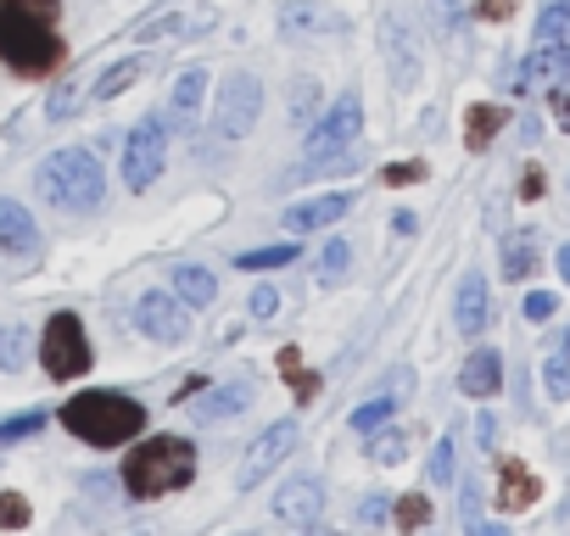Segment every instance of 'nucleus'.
Segmentation results:
<instances>
[{
	"instance_id": "obj_1",
	"label": "nucleus",
	"mask_w": 570,
	"mask_h": 536,
	"mask_svg": "<svg viewBox=\"0 0 570 536\" xmlns=\"http://www.w3.org/2000/svg\"><path fill=\"white\" fill-rule=\"evenodd\" d=\"M62 425L79 441H90V447H124L129 436H140L146 408L129 403V397H118V391H85V397H73L62 408Z\"/></svg>"
},
{
	"instance_id": "obj_2",
	"label": "nucleus",
	"mask_w": 570,
	"mask_h": 536,
	"mask_svg": "<svg viewBox=\"0 0 570 536\" xmlns=\"http://www.w3.org/2000/svg\"><path fill=\"white\" fill-rule=\"evenodd\" d=\"M190 480H196V447L179 441V436H151L124 464V486L135 497H168V492H179Z\"/></svg>"
},
{
	"instance_id": "obj_3",
	"label": "nucleus",
	"mask_w": 570,
	"mask_h": 536,
	"mask_svg": "<svg viewBox=\"0 0 570 536\" xmlns=\"http://www.w3.org/2000/svg\"><path fill=\"white\" fill-rule=\"evenodd\" d=\"M0 62H7L12 73H23V79H46V73L62 68V40L40 18L0 7Z\"/></svg>"
},
{
	"instance_id": "obj_4",
	"label": "nucleus",
	"mask_w": 570,
	"mask_h": 536,
	"mask_svg": "<svg viewBox=\"0 0 570 536\" xmlns=\"http://www.w3.org/2000/svg\"><path fill=\"white\" fill-rule=\"evenodd\" d=\"M40 190L62 212H96L101 196H107V173H101V162L90 151H57L40 168Z\"/></svg>"
},
{
	"instance_id": "obj_5",
	"label": "nucleus",
	"mask_w": 570,
	"mask_h": 536,
	"mask_svg": "<svg viewBox=\"0 0 570 536\" xmlns=\"http://www.w3.org/2000/svg\"><path fill=\"white\" fill-rule=\"evenodd\" d=\"M358 129H364V101L342 96L308 135V168H347V157L358 146Z\"/></svg>"
},
{
	"instance_id": "obj_6",
	"label": "nucleus",
	"mask_w": 570,
	"mask_h": 536,
	"mask_svg": "<svg viewBox=\"0 0 570 536\" xmlns=\"http://www.w3.org/2000/svg\"><path fill=\"white\" fill-rule=\"evenodd\" d=\"M40 358H46V375L51 380H79L90 369V341H85V325L79 314H57L40 336Z\"/></svg>"
},
{
	"instance_id": "obj_7",
	"label": "nucleus",
	"mask_w": 570,
	"mask_h": 536,
	"mask_svg": "<svg viewBox=\"0 0 570 536\" xmlns=\"http://www.w3.org/2000/svg\"><path fill=\"white\" fill-rule=\"evenodd\" d=\"M257 112H263V85L252 73H229L224 90H218V101H213V129L224 140H240V135H252Z\"/></svg>"
},
{
	"instance_id": "obj_8",
	"label": "nucleus",
	"mask_w": 570,
	"mask_h": 536,
	"mask_svg": "<svg viewBox=\"0 0 570 536\" xmlns=\"http://www.w3.org/2000/svg\"><path fill=\"white\" fill-rule=\"evenodd\" d=\"M163 162H168V135H163V118H146L129 140H124V185L140 196V190H151L157 185V173H163Z\"/></svg>"
},
{
	"instance_id": "obj_9",
	"label": "nucleus",
	"mask_w": 570,
	"mask_h": 536,
	"mask_svg": "<svg viewBox=\"0 0 570 536\" xmlns=\"http://www.w3.org/2000/svg\"><path fill=\"white\" fill-rule=\"evenodd\" d=\"M218 29V7L213 0H196V7H174V12H157L151 23L135 29V46H157V40H196V34H213Z\"/></svg>"
},
{
	"instance_id": "obj_10",
	"label": "nucleus",
	"mask_w": 570,
	"mask_h": 536,
	"mask_svg": "<svg viewBox=\"0 0 570 536\" xmlns=\"http://www.w3.org/2000/svg\"><path fill=\"white\" fill-rule=\"evenodd\" d=\"M135 325H140L151 341H163V347H179V341L190 336V314H185V302L168 297V291H146V297L135 302Z\"/></svg>"
},
{
	"instance_id": "obj_11",
	"label": "nucleus",
	"mask_w": 570,
	"mask_h": 536,
	"mask_svg": "<svg viewBox=\"0 0 570 536\" xmlns=\"http://www.w3.org/2000/svg\"><path fill=\"white\" fill-rule=\"evenodd\" d=\"M292 447H297V419H279V425H268V430L252 441L246 464H240V492L263 486V480H268V469H274V464H285V453H292Z\"/></svg>"
},
{
	"instance_id": "obj_12",
	"label": "nucleus",
	"mask_w": 570,
	"mask_h": 536,
	"mask_svg": "<svg viewBox=\"0 0 570 536\" xmlns=\"http://www.w3.org/2000/svg\"><path fill=\"white\" fill-rule=\"evenodd\" d=\"M559 90V85H570V46H537L525 62H520V73H514V90Z\"/></svg>"
},
{
	"instance_id": "obj_13",
	"label": "nucleus",
	"mask_w": 570,
	"mask_h": 536,
	"mask_svg": "<svg viewBox=\"0 0 570 536\" xmlns=\"http://www.w3.org/2000/svg\"><path fill=\"white\" fill-rule=\"evenodd\" d=\"M342 29H347V18L331 12V7H320V0H292V7L279 12V34H285V40H303V34H342Z\"/></svg>"
},
{
	"instance_id": "obj_14",
	"label": "nucleus",
	"mask_w": 570,
	"mask_h": 536,
	"mask_svg": "<svg viewBox=\"0 0 570 536\" xmlns=\"http://www.w3.org/2000/svg\"><path fill=\"white\" fill-rule=\"evenodd\" d=\"M320 503H325L320 480H314V475H297V480H285V486L274 492V519H285V525H308V519L320 514Z\"/></svg>"
},
{
	"instance_id": "obj_15",
	"label": "nucleus",
	"mask_w": 570,
	"mask_h": 536,
	"mask_svg": "<svg viewBox=\"0 0 570 536\" xmlns=\"http://www.w3.org/2000/svg\"><path fill=\"white\" fill-rule=\"evenodd\" d=\"M0 251H12V257L40 251V224H35L29 207L12 201V196H0Z\"/></svg>"
},
{
	"instance_id": "obj_16",
	"label": "nucleus",
	"mask_w": 570,
	"mask_h": 536,
	"mask_svg": "<svg viewBox=\"0 0 570 536\" xmlns=\"http://www.w3.org/2000/svg\"><path fill=\"white\" fill-rule=\"evenodd\" d=\"M347 207H353V196H347V190H331V196L297 201L292 212H285V229H292V235H314V229H325V224L347 218Z\"/></svg>"
},
{
	"instance_id": "obj_17",
	"label": "nucleus",
	"mask_w": 570,
	"mask_h": 536,
	"mask_svg": "<svg viewBox=\"0 0 570 536\" xmlns=\"http://www.w3.org/2000/svg\"><path fill=\"white\" fill-rule=\"evenodd\" d=\"M459 386H464V397H498V386H503V358H498L492 347L470 353L464 369H459Z\"/></svg>"
},
{
	"instance_id": "obj_18",
	"label": "nucleus",
	"mask_w": 570,
	"mask_h": 536,
	"mask_svg": "<svg viewBox=\"0 0 570 536\" xmlns=\"http://www.w3.org/2000/svg\"><path fill=\"white\" fill-rule=\"evenodd\" d=\"M453 325H459L464 336H481V330H487V280H481V275H464V280H459Z\"/></svg>"
},
{
	"instance_id": "obj_19",
	"label": "nucleus",
	"mask_w": 570,
	"mask_h": 536,
	"mask_svg": "<svg viewBox=\"0 0 570 536\" xmlns=\"http://www.w3.org/2000/svg\"><path fill=\"white\" fill-rule=\"evenodd\" d=\"M246 386L240 380H229V386H207L196 403H190V414L202 419V425H213V419H235V414H246Z\"/></svg>"
},
{
	"instance_id": "obj_20",
	"label": "nucleus",
	"mask_w": 570,
	"mask_h": 536,
	"mask_svg": "<svg viewBox=\"0 0 570 536\" xmlns=\"http://www.w3.org/2000/svg\"><path fill=\"white\" fill-rule=\"evenodd\" d=\"M537 503V475L525 469V464H503L498 469V508H509V514H520V508H531Z\"/></svg>"
},
{
	"instance_id": "obj_21",
	"label": "nucleus",
	"mask_w": 570,
	"mask_h": 536,
	"mask_svg": "<svg viewBox=\"0 0 570 536\" xmlns=\"http://www.w3.org/2000/svg\"><path fill=\"white\" fill-rule=\"evenodd\" d=\"M174 297L190 302V308H207L218 297V275H213V268H202V262H179L174 268Z\"/></svg>"
},
{
	"instance_id": "obj_22",
	"label": "nucleus",
	"mask_w": 570,
	"mask_h": 536,
	"mask_svg": "<svg viewBox=\"0 0 570 536\" xmlns=\"http://www.w3.org/2000/svg\"><path fill=\"white\" fill-rule=\"evenodd\" d=\"M202 90H207V73H202V68H185V73H179V85H174V96H168V112H174V123H179V129H190V123H196Z\"/></svg>"
},
{
	"instance_id": "obj_23",
	"label": "nucleus",
	"mask_w": 570,
	"mask_h": 536,
	"mask_svg": "<svg viewBox=\"0 0 570 536\" xmlns=\"http://www.w3.org/2000/svg\"><path fill=\"white\" fill-rule=\"evenodd\" d=\"M414 40H409V29L397 23V18H386V57H392V79L409 90L414 79H420V62H414V51H409Z\"/></svg>"
},
{
	"instance_id": "obj_24",
	"label": "nucleus",
	"mask_w": 570,
	"mask_h": 536,
	"mask_svg": "<svg viewBox=\"0 0 570 536\" xmlns=\"http://www.w3.org/2000/svg\"><path fill=\"white\" fill-rule=\"evenodd\" d=\"M542 386H548L553 403L570 397V330H559V341L548 347V358H542Z\"/></svg>"
},
{
	"instance_id": "obj_25",
	"label": "nucleus",
	"mask_w": 570,
	"mask_h": 536,
	"mask_svg": "<svg viewBox=\"0 0 570 536\" xmlns=\"http://www.w3.org/2000/svg\"><path fill=\"white\" fill-rule=\"evenodd\" d=\"M531 268H537V235L531 229L503 235V280H525Z\"/></svg>"
},
{
	"instance_id": "obj_26",
	"label": "nucleus",
	"mask_w": 570,
	"mask_h": 536,
	"mask_svg": "<svg viewBox=\"0 0 570 536\" xmlns=\"http://www.w3.org/2000/svg\"><path fill=\"white\" fill-rule=\"evenodd\" d=\"M503 123H509V112H503V107H487V101H481V107H470V112H464V146H470V151H487V146H492V135H498Z\"/></svg>"
},
{
	"instance_id": "obj_27",
	"label": "nucleus",
	"mask_w": 570,
	"mask_h": 536,
	"mask_svg": "<svg viewBox=\"0 0 570 536\" xmlns=\"http://www.w3.org/2000/svg\"><path fill=\"white\" fill-rule=\"evenodd\" d=\"M146 68H151L146 57H124V62H112V68H107L96 85H90V96H96V101H112V96H124V90H129V85H135Z\"/></svg>"
},
{
	"instance_id": "obj_28",
	"label": "nucleus",
	"mask_w": 570,
	"mask_h": 536,
	"mask_svg": "<svg viewBox=\"0 0 570 536\" xmlns=\"http://www.w3.org/2000/svg\"><path fill=\"white\" fill-rule=\"evenodd\" d=\"M537 40H542V46H564V40H570V0H553V7H542Z\"/></svg>"
},
{
	"instance_id": "obj_29",
	"label": "nucleus",
	"mask_w": 570,
	"mask_h": 536,
	"mask_svg": "<svg viewBox=\"0 0 570 536\" xmlns=\"http://www.w3.org/2000/svg\"><path fill=\"white\" fill-rule=\"evenodd\" d=\"M23 364H29V330L23 325H7V330H0V369L18 375Z\"/></svg>"
},
{
	"instance_id": "obj_30",
	"label": "nucleus",
	"mask_w": 570,
	"mask_h": 536,
	"mask_svg": "<svg viewBox=\"0 0 570 536\" xmlns=\"http://www.w3.org/2000/svg\"><path fill=\"white\" fill-rule=\"evenodd\" d=\"M297 262V246H263V251H240L235 268H246V275H263V268H285Z\"/></svg>"
},
{
	"instance_id": "obj_31",
	"label": "nucleus",
	"mask_w": 570,
	"mask_h": 536,
	"mask_svg": "<svg viewBox=\"0 0 570 536\" xmlns=\"http://www.w3.org/2000/svg\"><path fill=\"white\" fill-rule=\"evenodd\" d=\"M347 262H353V246H347V240H331L325 257H320V280H325V286L347 280Z\"/></svg>"
},
{
	"instance_id": "obj_32",
	"label": "nucleus",
	"mask_w": 570,
	"mask_h": 536,
	"mask_svg": "<svg viewBox=\"0 0 570 536\" xmlns=\"http://www.w3.org/2000/svg\"><path fill=\"white\" fill-rule=\"evenodd\" d=\"M85 101H90V85H62V90L46 101V118H57V123H62V118H73Z\"/></svg>"
},
{
	"instance_id": "obj_33",
	"label": "nucleus",
	"mask_w": 570,
	"mask_h": 536,
	"mask_svg": "<svg viewBox=\"0 0 570 536\" xmlns=\"http://www.w3.org/2000/svg\"><path fill=\"white\" fill-rule=\"evenodd\" d=\"M392 414H397V403H392V397H375V403L353 408V430H381Z\"/></svg>"
},
{
	"instance_id": "obj_34",
	"label": "nucleus",
	"mask_w": 570,
	"mask_h": 536,
	"mask_svg": "<svg viewBox=\"0 0 570 536\" xmlns=\"http://www.w3.org/2000/svg\"><path fill=\"white\" fill-rule=\"evenodd\" d=\"M279 369H285V380L297 386V397H303V403H308V397L320 391V380H314V375H308V369L297 364V353H279Z\"/></svg>"
},
{
	"instance_id": "obj_35",
	"label": "nucleus",
	"mask_w": 570,
	"mask_h": 536,
	"mask_svg": "<svg viewBox=\"0 0 570 536\" xmlns=\"http://www.w3.org/2000/svg\"><path fill=\"white\" fill-rule=\"evenodd\" d=\"M46 425V414H18V419H7V425H0V447H7V441H23V436H35Z\"/></svg>"
},
{
	"instance_id": "obj_36",
	"label": "nucleus",
	"mask_w": 570,
	"mask_h": 536,
	"mask_svg": "<svg viewBox=\"0 0 570 536\" xmlns=\"http://www.w3.org/2000/svg\"><path fill=\"white\" fill-rule=\"evenodd\" d=\"M448 480H453V441L442 436L436 453H431V486H448Z\"/></svg>"
},
{
	"instance_id": "obj_37",
	"label": "nucleus",
	"mask_w": 570,
	"mask_h": 536,
	"mask_svg": "<svg viewBox=\"0 0 570 536\" xmlns=\"http://www.w3.org/2000/svg\"><path fill=\"white\" fill-rule=\"evenodd\" d=\"M425 519H431V503H425V497H403V503H397V525H403V530H420Z\"/></svg>"
},
{
	"instance_id": "obj_38",
	"label": "nucleus",
	"mask_w": 570,
	"mask_h": 536,
	"mask_svg": "<svg viewBox=\"0 0 570 536\" xmlns=\"http://www.w3.org/2000/svg\"><path fill=\"white\" fill-rule=\"evenodd\" d=\"M553 308H559V302H553V297H548V291H531V297H525V308H520V314H525V319H531V325H548V319H553Z\"/></svg>"
},
{
	"instance_id": "obj_39",
	"label": "nucleus",
	"mask_w": 570,
	"mask_h": 536,
	"mask_svg": "<svg viewBox=\"0 0 570 536\" xmlns=\"http://www.w3.org/2000/svg\"><path fill=\"white\" fill-rule=\"evenodd\" d=\"M0 7L29 12V18H40V23H51V18H57V0H0Z\"/></svg>"
},
{
	"instance_id": "obj_40",
	"label": "nucleus",
	"mask_w": 570,
	"mask_h": 536,
	"mask_svg": "<svg viewBox=\"0 0 570 536\" xmlns=\"http://www.w3.org/2000/svg\"><path fill=\"white\" fill-rule=\"evenodd\" d=\"M381 179H386V185H420V179H425V162H392Z\"/></svg>"
},
{
	"instance_id": "obj_41",
	"label": "nucleus",
	"mask_w": 570,
	"mask_h": 536,
	"mask_svg": "<svg viewBox=\"0 0 570 536\" xmlns=\"http://www.w3.org/2000/svg\"><path fill=\"white\" fill-rule=\"evenodd\" d=\"M279 314V297H274V286H257L252 291V319H274Z\"/></svg>"
},
{
	"instance_id": "obj_42",
	"label": "nucleus",
	"mask_w": 570,
	"mask_h": 536,
	"mask_svg": "<svg viewBox=\"0 0 570 536\" xmlns=\"http://www.w3.org/2000/svg\"><path fill=\"white\" fill-rule=\"evenodd\" d=\"M370 453H375V464H397L403 458V436H375Z\"/></svg>"
},
{
	"instance_id": "obj_43",
	"label": "nucleus",
	"mask_w": 570,
	"mask_h": 536,
	"mask_svg": "<svg viewBox=\"0 0 570 536\" xmlns=\"http://www.w3.org/2000/svg\"><path fill=\"white\" fill-rule=\"evenodd\" d=\"M29 519V503L23 497H0V525H23Z\"/></svg>"
},
{
	"instance_id": "obj_44",
	"label": "nucleus",
	"mask_w": 570,
	"mask_h": 536,
	"mask_svg": "<svg viewBox=\"0 0 570 536\" xmlns=\"http://www.w3.org/2000/svg\"><path fill=\"white\" fill-rule=\"evenodd\" d=\"M358 519H364V525H381V519H386V497H370V503L358 508Z\"/></svg>"
},
{
	"instance_id": "obj_45",
	"label": "nucleus",
	"mask_w": 570,
	"mask_h": 536,
	"mask_svg": "<svg viewBox=\"0 0 570 536\" xmlns=\"http://www.w3.org/2000/svg\"><path fill=\"white\" fill-rule=\"evenodd\" d=\"M553 112H559V129H570V85L553 90Z\"/></svg>"
},
{
	"instance_id": "obj_46",
	"label": "nucleus",
	"mask_w": 570,
	"mask_h": 536,
	"mask_svg": "<svg viewBox=\"0 0 570 536\" xmlns=\"http://www.w3.org/2000/svg\"><path fill=\"white\" fill-rule=\"evenodd\" d=\"M475 514H481V486L470 480V486H464V519L475 525Z\"/></svg>"
},
{
	"instance_id": "obj_47",
	"label": "nucleus",
	"mask_w": 570,
	"mask_h": 536,
	"mask_svg": "<svg viewBox=\"0 0 570 536\" xmlns=\"http://www.w3.org/2000/svg\"><path fill=\"white\" fill-rule=\"evenodd\" d=\"M520 196H525V201H537V196H542V173H537V168H525V185H520Z\"/></svg>"
},
{
	"instance_id": "obj_48",
	"label": "nucleus",
	"mask_w": 570,
	"mask_h": 536,
	"mask_svg": "<svg viewBox=\"0 0 570 536\" xmlns=\"http://www.w3.org/2000/svg\"><path fill=\"white\" fill-rule=\"evenodd\" d=\"M392 229H397V235H414V229H420V218H414V212H397V218H392Z\"/></svg>"
},
{
	"instance_id": "obj_49",
	"label": "nucleus",
	"mask_w": 570,
	"mask_h": 536,
	"mask_svg": "<svg viewBox=\"0 0 570 536\" xmlns=\"http://www.w3.org/2000/svg\"><path fill=\"white\" fill-rule=\"evenodd\" d=\"M481 12H487V18H509V12H514V0H487Z\"/></svg>"
},
{
	"instance_id": "obj_50",
	"label": "nucleus",
	"mask_w": 570,
	"mask_h": 536,
	"mask_svg": "<svg viewBox=\"0 0 570 536\" xmlns=\"http://www.w3.org/2000/svg\"><path fill=\"white\" fill-rule=\"evenodd\" d=\"M470 536H509V530H503V525H481V519H475V525H470Z\"/></svg>"
},
{
	"instance_id": "obj_51",
	"label": "nucleus",
	"mask_w": 570,
	"mask_h": 536,
	"mask_svg": "<svg viewBox=\"0 0 570 536\" xmlns=\"http://www.w3.org/2000/svg\"><path fill=\"white\" fill-rule=\"evenodd\" d=\"M559 280L570 286V246H559Z\"/></svg>"
}]
</instances>
